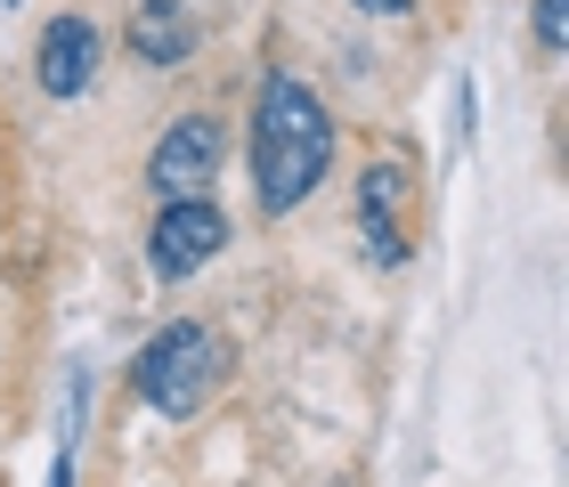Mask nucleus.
Instances as JSON below:
<instances>
[{"label": "nucleus", "mask_w": 569, "mask_h": 487, "mask_svg": "<svg viewBox=\"0 0 569 487\" xmlns=\"http://www.w3.org/2000/svg\"><path fill=\"white\" fill-rule=\"evenodd\" d=\"M326 163H333V114L318 106L309 82L269 73L252 98V195H261V212H293L326 179Z\"/></svg>", "instance_id": "nucleus-1"}, {"label": "nucleus", "mask_w": 569, "mask_h": 487, "mask_svg": "<svg viewBox=\"0 0 569 487\" xmlns=\"http://www.w3.org/2000/svg\"><path fill=\"white\" fill-rule=\"evenodd\" d=\"M220 374H228V349H220L212 325H163L139 349V366H131L139 398L154 406V415H171V423H188L196 406L220 390Z\"/></svg>", "instance_id": "nucleus-2"}, {"label": "nucleus", "mask_w": 569, "mask_h": 487, "mask_svg": "<svg viewBox=\"0 0 569 487\" xmlns=\"http://www.w3.org/2000/svg\"><path fill=\"white\" fill-rule=\"evenodd\" d=\"M220 244H228V220L212 212V195H179V203H163V220L147 236V268L154 276H196Z\"/></svg>", "instance_id": "nucleus-3"}, {"label": "nucleus", "mask_w": 569, "mask_h": 487, "mask_svg": "<svg viewBox=\"0 0 569 487\" xmlns=\"http://www.w3.org/2000/svg\"><path fill=\"white\" fill-rule=\"evenodd\" d=\"M147 179H154V195H163V203L203 195V187L220 179V122H212V114L171 122V131L154 139V155H147Z\"/></svg>", "instance_id": "nucleus-4"}, {"label": "nucleus", "mask_w": 569, "mask_h": 487, "mask_svg": "<svg viewBox=\"0 0 569 487\" xmlns=\"http://www.w3.org/2000/svg\"><path fill=\"white\" fill-rule=\"evenodd\" d=\"M33 73H41L49 98H82L90 73H98V24L90 17H49L41 49H33Z\"/></svg>", "instance_id": "nucleus-5"}, {"label": "nucleus", "mask_w": 569, "mask_h": 487, "mask_svg": "<svg viewBox=\"0 0 569 487\" xmlns=\"http://www.w3.org/2000/svg\"><path fill=\"white\" fill-rule=\"evenodd\" d=\"M131 49L147 65H179L196 49V17H188V0H139L131 9Z\"/></svg>", "instance_id": "nucleus-6"}, {"label": "nucleus", "mask_w": 569, "mask_h": 487, "mask_svg": "<svg viewBox=\"0 0 569 487\" xmlns=\"http://www.w3.org/2000/svg\"><path fill=\"white\" fill-rule=\"evenodd\" d=\"M399 195H407V171L399 163H375L367 179H358V212H367V220H391Z\"/></svg>", "instance_id": "nucleus-7"}, {"label": "nucleus", "mask_w": 569, "mask_h": 487, "mask_svg": "<svg viewBox=\"0 0 569 487\" xmlns=\"http://www.w3.org/2000/svg\"><path fill=\"white\" fill-rule=\"evenodd\" d=\"M537 49H546V58L569 49V0H537Z\"/></svg>", "instance_id": "nucleus-8"}, {"label": "nucleus", "mask_w": 569, "mask_h": 487, "mask_svg": "<svg viewBox=\"0 0 569 487\" xmlns=\"http://www.w3.org/2000/svg\"><path fill=\"white\" fill-rule=\"evenodd\" d=\"M358 220H367V212H358ZM367 252H375L382 268H399V261H407V236H399V220H367Z\"/></svg>", "instance_id": "nucleus-9"}, {"label": "nucleus", "mask_w": 569, "mask_h": 487, "mask_svg": "<svg viewBox=\"0 0 569 487\" xmlns=\"http://www.w3.org/2000/svg\"><path fill=\"white\" fill-rule=\"evenodd\" d=\"M49 487H73V455L58 447V464H49Z\"/></svg>", "instance_id": "nucleus-10"}, {"label": "nucleus", "mask_w": 569, "mask_h": 487, "mask_svg": "<svg viewBox=\"0 0 569 487\" xmlns=\"http://www.w3.org/2000/svg\"><path fill=\"white\" fill-rule=\"evenodd\" d=\"M358 9H375V17H407L416 0H358Z\"/></svg>", "instance_id": "nucleus-11"}, {"label": "nucleus", "mask_w": 569, "mask_h": 487, "mask_svg": "<svg viewBox=\"0 0 569 487\" xmlns=\"http://www.w3.org/2000/svg\"><path fill=\"white\" fill-rule=\"evenodd\" d=\"M9 9H17V0H9Z\"/></svg>", "instance_id": "nucleus-12"}]
</instances>
